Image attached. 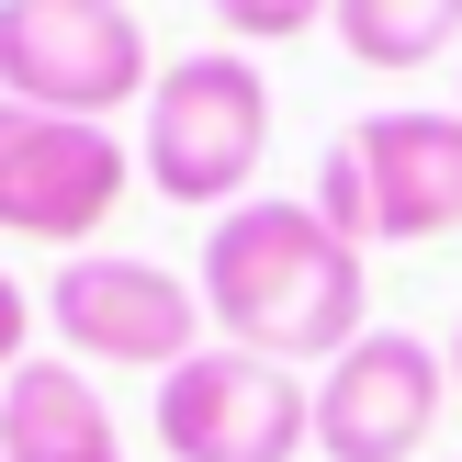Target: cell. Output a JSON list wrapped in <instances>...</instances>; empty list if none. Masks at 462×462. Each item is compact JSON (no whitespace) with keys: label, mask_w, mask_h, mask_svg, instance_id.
<instances>
[{"label":"cell","mask_w":462,"mask_h":462,"mask_svg":"<svg viewBox=\"0 0 462 462\" xmlns=\"http://www.w3.org/2000/svg\"><path fill=\"white\" fill-rule=\"evenodd\" d=\"M125 180H135V158H125L113 125H68V113L0 102V237L79 248V237H102Z\"/></svg>","instance_id":"8992f818"},{"label":"cell","mask_w":462,"mask_h":462,"mask_svg":"<svg viewBox=\"0 0 462 462\" xmlns=\"http://www.w3.org/2000/svg\"><path fill=\"white\" fill-rule=\"evenodd\" d=\"M440 406H451V350H429L406 328H373L316 383V451L328 462H418Z\"/></svg>","instance_id":"ba28073f"},{"label":"cell","mask_w":462,"mask_h":462,"mask_svg":"<svg viewBox=\"0 0 462 462\" xmlns=\"http://www.w3.org/2000/svg\"><path fill=\"white\" fill-rule=\"evenodd\" d=\"M203 328L226 338V350H260V361H338L361 328V248L338 237L316 203H237V215L203 226Z\"/></svg>","instance_id":"6da1fadb"},{"label":"cell","mask_w":462,"mask_h":462,"mask_svg":"<svg viewBox=\"0 0 462 462\" xmlns=\"http://www.w3.org/2000/svg\"><path fill=\"white\" fill-rule=\"evenodd\" d=\"M316 215L350 248H429L462 226V113H361L316 158Z\"/></svg>","instance_id":"7a4b0ae2"},{"label":"cell","mask_w":462,"mask_h":462,"mask_svg":"<svg viewBox=\"0 0 462 462\" xmlns=\"http://www.w3.org/2000/svg\"><path fill=\"white\" fill-rule=\"evenodd\" d=\"M45 316H57V350L113 361V373H180L203 350V293L158 260H113V248H79Z\"/></svg>","instance_id":"52a82bcc"},{"label":"cell","mask_w":462,"mask_h":462,"mask_svg":"<svg viewBox=\"0 0 462 462\" xmlns=\"http://www.w3.org/2000/svg\"><path fill=\"white\" fill-rule=\"evenodd\" d=\"M23 338H34V305H23V282L0 271V373H23Z\"/></svg>","instance_id":"7c38bea8"},{"label":"cell","mask_w":462,"mask_h":462,"mask_svg":"<svg viewBox=\"0 0 462 462\" xmlns=\"http://www.w3.org/2000/svg\"><path fill=\"white\" fill-rule=\"evenodd\" d=\"M328 23L361 68H429L462 45V0H338Z\"/></svg>","instance_id":"30bf717a"},{"label":"cell","mask_w":462,"mask_h":462,"mask_svg":"<svg viewBox=\"0 0 462 462\" xmlns=\"http://www.w3.org/2000/svg\"><path fill=\"white\" fill-rule=\"evenodd\" d=\"M147 90V34L125 0H0V102L102 125Z\"/></svg>","instance_id":"277c9868"},{"label":"cell","mask_w":462,"mask_h":462,"mask_svg":"<svg viewBox=\"0 0 462 462\" xmlns=\"http://www.w3.org/2000/svg\"><path fill=\"white\" fill-rule=\"evenodd\" d=\"M158 440L170 462H293L316 440V395L282 361L203 338L180 373H158Z\"/></svg>","instance_id":"5b68a950"},{"label":"cell","mask_w":462,"mask_h":462,"mask_svg":"<svg viewBox=\"0 0 462 462\" xmlns=\"http://www.w3.org/2000/svg\"><path fill=\"white\" fill-rule=\"evenodd\" d=\"M316 12H338V0H215V23L237 45H282V34H305Z\"/></svg>","instance_id":"8fae6325"},{"label":"cell","mask_w":462,"mask_h":462,"mask_svg":"<svg viewBox=\"0 0 462 462\" xmlns=\"http://www.w3.org/2000/svg\"><path fill=\"white\" fill-rule=\"evenodd\" d=\"M271 147V79L237 45H203L170 57L147 79V192L158 203H203V215H237L248 180Z\"/></svg>","instance_id":"3957f363"},{"label":"cell","mask_w":462,"mask_h":462,"mask_svg":"<svg viewBox=\"0 0 462 462\" xmlns=\"http://www.w3.org/2000/svg\"><path fill=\"white\" fill-rule=\"evenodd\" d=\"M451 395H462V328H451Z\"/></svg>","instance_id":"4fadbf2b"},{"label":"cell","mask_w":462,"mask_h":462,"mask_svg":"<svg viewBox=\"0 0 462 462\" xmlns=\"http://www.w3.org/2000/svg\"><path fill=\"white\" fill-rule=\"evenodd\" d=\"M0 462H125L102 395H90V373L23 361V373L0 383Z\"/></svg>","instance_id":"9c48e42d"}]
</instances>
